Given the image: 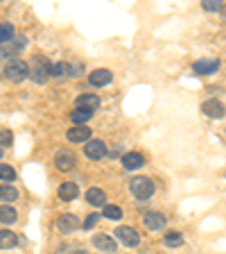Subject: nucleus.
Wrapping results in <instances>:
<instances>
[{"label":"nucleus","instance_id":"f257e3e1","mask_svg":"<svg viewBox=\"0 0 226 254\" xmlns=\"http://www.w3.org/2000/svg\"><path fill=\"white\" fill-rule=\"evenodd\" d=\"M27 75L32 77V82H37V84H45V79L50 77V62L45 57H34V62L27 66Z\"/></svg>","mask_w":226,"mask_h":254},{"label":"nucleus","instance_id":"f03ea898","mask_svg":"<svg viewBox=\"0 0 226 254\" xmlns=\"http://www.w3.org/2000/svg\"><path fill=\"white\" fill-rule=\"evenodd\" d=\"M129 190L138 200H149L154 195V182L149 177H134L132 184H129Z\"/></svg>","mask_w":226,"mask_h":254},{"label":"nucleus","instance_id":"7ed1b4c3","mask_svg":"<svg viewBox=\"0 0 226 254\" xmlns=\"http://www.w3.org/2000/svg\"><path fill=\"white\" fill-rule=\"evenodd\" d=\"M5 77L9 82H23L27 77V64L23 59H11L5 66Z\"/></svg>","mask_w":226,"mask_h":254},{"label":"nucleus","instance_id":"20e7f679","mask_svg":"<svg viewBox=\"0 0 226 254\" xmlns=\"http://www.w3.org/2000/svg\"><path fill=\"white\" fill-rule=\"evenodd\" d=\"M25 46H27V39H25V37H14L11 41L0 43V59L16 57V55L21 53V50H23Z\"/></svg>","mask_w":226,"mask_h":254},{"label":"nucleus","instance_id":"39448f33","mask_svg":"<svg viewBox=\"0 0 226 254\" xmlns=\"http://www.w3.org/2000/svg\"><path fill=\"white\" fill-rule=\"evenodd\" d=\"M116 238L120 241L122 245H127V248H134V245L140 243L138 232H136V229H132V227H118L116 229Z\"/></svg>","mask_w":226,"mask_h":254},{"label":"nucleus","instance_id":"423d86ee","mask_svg":"<svg viewBox=\"0 0 226 254\" xmlns=\"http://www.w3.org/2000/svg\"><path fill=\"white\" fill-rule=\"evenodd\" d=\"M54 164H57L59 170H73L75 166H77V159H75V154L70 152V150L63 148L54 154Z\"/></svg>","mask_w":226,"mask_h":254},{"label":"nucleus","instance_id":"0eeeda50","mask_svg":"<svg viewBox=\"0 0 226 254\" xmlns=\"http://www.w3.org/2000/svg\"><path fill=\"white\" fill-rule=\"evenodd\" d=\"M86 157L93 159V161H97V159L106 157V143L100 141V138H93V141L86 143V148H84Z\"/></svg>","mask_w":226,"mask_h":254},{"label":"nucleus","instance_id":"6e6552de","mask_svg":"<svg viewBox=\"0 0 226 254\" xmlns=\"http://www.w3.org/2000/svg\"><path fill=\"white\" fill-rule=\"evenodd\" d=\"M220 68V62H217L215 57H208V59H199V62H195V66H192V70H195V75H211L215 73V70Z\"/></svg>","mask_w":226,"mask_h":254},{"label":"nucleus","instance_id":"1a4fd4ad","mask_svg":"<svg viewBox=\"0 0 226 254\" xmlns=\"http://www.w3.org/2000/svg\"><path fill=\"white\" fill-rule=\"evenodd\" d=\"M79 218L77 216H73V213H63V216H59V220H57V227H59V232H63V234H70V232H75V229H79Z\"/></svg>","mask_w":226,"mask_h":254},{"label":"nucleus","instance_id":"9d476101","mask_svg":"<svg viewBox=\"0 0 226 254\" xmlns=\"http://www.w3.org/2000/svg\"><path fill=\"white\" fill-rule=\"evenodd\" d=\"M68 141L70 143H89L90 141V129L86 125H75L73 129H68Z\"/></svg>","mask_w":226,"mask_h":254},{"label":"nucleus","instance_id":"9b49d317","mask_svg":"<svg viewBox=\"0 0 226 254\" xmlns=\"http://www.w3.org/2000/svg\"><path fill=\"white\" fill-rule=\"evenodd\" d=\"M93 245L100 250V252H116L118 250L116 238H111L109 234H97V236L93 238Z\"/></svg>","mask_w":226,"mask_h":254},{"label":"nucleus","instance_id":"f8f14e48","mask_svg":"<svg viewBox=\"0 0 226 254\" xmlns=\"http://www.w3.org/2000/svg\"><path fill=\"white\" fill-rule=\"evenodd\" d=\"M201 111H204L208 118H215V121L224 118V105H222L220 100H206L204 105H201Z\"/></svg>","mask_w":226,"mask_h":254},{"label":"nucleus","instance_id":"ddd939ff","mask_svg":"<svg viewBox=\"0 0 226 254\" xmlns=\"http://www.w3.org/2000/svg\"><path fill=\"white\" fill-rule=\"evenodd\" d=\"M111 79H113V75H111L109 68H97L89 75V82L93 86H106V84H111Z\"/></svg>","mask_w":226,"mask_h":254},{"label":"nucleus","instance_id":"4468645a","mask_svg":"<svg viewBox=\"0 0 226 254\" xmlns=\"http://www.w3.org/2000/svg\"><path fill=\"white\" fill-rule=\"evenodd\" d=\"M122 166H125L127 170H140L142 166H145V157L138 152H127L125 157H122Z\"/></svg>","mask_w":226,"mask_h":254},{"label":"nucleus","instance_id":"2eb2a0df","mask_svg":"<svg viewBox=\"0 0 226 254\" xmlns=\"http://www.w3.org/2000/svg\"><path fill=\"white\" fill-rule=\"evenodd\" d=\"M59 197H61L63 202H70V200H75V197L79 195V189H77V184H73V182H63L61 186H59Z\"/></svg>","mask_w":226,"mask_h":254},{"label":"nucleus","instance_id":"dca6fc26","mask_svg":"<svg viewBox=\"0 0 226 254\" xmlns=\"http://www.w3.org/2000/svg\"><path fill=\"white\" fill-rule=\"evenodd\" d=\"M165 216L163 213H147L145 216V227L149 229V232H158V229H163L165 227Z\"/></svg>","mask_w":226,"mask_h":254},{"label":"nucleus","instance_id":"f3484780","mask_svg":"<svg viewBox=\"0 0 226 254\" xmlns=\"http://www.w3.org/2000/svg\"><path fill=\"white\" fill-rule=\"evenodd\" d=\"M77 107L79 109L95 111V109H100V98H97V95H90V93H84L77 98Z\"/></svg>","mask_w":226,"mask_h":254},{"label":"nucleus","instance_id":"a211bd4d","mask_svg":"<svg viewBox=\"0 0 226 254\" xmlns=\"http://www.w3.org/2000/svg\"><path fill=\"white\" fill-rule=\"evenodd\" d=\"M86 202L93 206H104L106 204V193L102 189H89L86 190Z\"/></svg>","mask_w":226,"mask_h":254},{"label":"nucleus","instance_id":"6ab92c4d","mask_svg":"<svg viewBox=\"0 0 226 254\" xmlns=\"http://www.w3.org/2000/svg\"><path fill=\"white\" fill-rule=\"evenodd\" d=\"M18 245V236L9 229H0V250H9Z\"/></svg>","mask_w":226,"mask_h":254},{"label":"nucleus","instance_id":"aec40b11","mask_svg":"<svg viewBox=\"0 0 226 254\" xmlns=\"http://www.w3.org/2000/svg\"><path fill=\"white\" fill-rule=\"evenodd\" d=\"M16 220H18V213H16L14 206H9V204L0 206V222L2 225H14Z\"/></svg>","mask_w":226,"mask_h":254},{"label":"nucleus","instance_id":"412c9836","mask_svg":"<svg viewBox=\"0 0 226 254\" xmlns=\"http://www.w3.org/2000/svg\"><path fill=\"white\" fill-rule=\"evenodd\" d=\"M90 116H93V111H89V109H75L73 114H70V121L75 123V125H84V123H89L90 121Z\"/></svg>","mask_w":226,"mask_h":254},{"label":"nucleus","instance_id":"4be33fe9","mask_svg":"<svg viewBox=\"0 0 226 254\" xmlns=\"http://www.w3.org/2000/svg\"><path fill=\"white\" fill-rule=\"evenodd\" d=\"M18 197V190L11 184H0V200L2 202H14Z\"/></svg>","mask_w":226,"mask_h":254},{"label":"nucleus","instance_id":"5701e85b","mask_svg":"<svg viewBox=\"0 0 226 254\" xmlns=\"http://www.w3.org/2000/svg\"><path fill=\"white\" fill-rule=\"evenodd\" d=\"M168 248H181L183 245V236H181L179 232H170V234H165V241H163Z\"/></svg>","mask_w":226,"mask_h":254},{"label":"nucleus","instance_id":"b1692460","mask_svg":"<svg viewBox=\"0 0 226 254\" xmlns=\"http://www.w3.org/2000/svg\"><path fill=\"white\" fill-rule=\"evenodd\" d=\"M14 39V25L11 23H2L0 25V43H7Z\"/></svg>","mask_w":226,"mask_h":254},{"label":"nucleus","instance_id":"393cba45","mask_svg":"<svg viewBox=\"0 0 226 254\" xmlns=\"http://www.w3.org/2000/svg\"><path fill=\"white\" fill-rule=\"evenodd\" d=\"M104 218H109V220H120L122 209L116 204H104Z\"/></svg>","mask_w":226,"mask_h":254},{"label":"nucleus","instance_id":"a878e982","mask_svg":"<svg viewBox=\"0 0 226 254\" xmlns=\"http://www.w3.org/2000/svg\"><path fill=\"white\" fill-rule=\"evenodd\" d=\"M0 180L14 182L16 180V170L11 168V166H7V164H0Z\"/></svg>","mask_w":226,"mask_h":254},{"label":"nucleus","instance_id":"bb28decb","mask_svg":"<svg viewBox=\"0 0 226 254\" xmlns=\"http://www.w3.org/2000/svg\"><path fill=\"white\" fill-rule=\"evenodd\" d=\"M84 73V64L73 62V64H66V75H73V77H79Z\"/></svg>","mask_w":226,"mask_h":254},{"label":"nucleus","instance_id":"cd10ccee","mask_svg":"<svg viewBox=\"0 0 226 254\" xmlns=\"http://www.w3.org/2000/svg\"><path fill=\"white\" fill-rule=\"evenodd\" d=\"M50 75H52V77H63V75H66V64H61V62L52 64V66H50Z\"/></svg>","mask_w":226,"mask_h":254},{"label":"nucleus","instance_id":"c85d7f7f","mask_svg":"<svg viewBox=\"0 0 226 254\" xmlns=\"http://www.w3.org/2000/svg\"><path fill=\"white\" fill-rule=\"evenodd\" d=\"M204 9L206 11H220L222 9V0H204Z\"/></svg>","mask_w":226,"mask_h":254},{"label":"nucleus","instance_id":"c756f323","mask_svg":"<svg viewBox=\"0 0 226 254\" xmlns=\"http://www.w3.org/2000/svg\"><path fill=\"white\" fill-rule=\"evenodd\" d=\"M97 220H100V216H97V213H90V216L84 220V225H82V227L90 229V227H95V225H97Z\"/></svg>","mask_w":226,"mask_h":254},{"label":"nucleus","instance_id":"7c9ffc66","mask_svg":"<svg viewBox=\"0 0 226 254\" xmlns=\"http://www.w3.org/2000/svg\"><path fill=\"white\" fill-rule=\"evenodd\" d=\"M7 143H11V134L7 132H0V148H2V145H7Z\"/></svg>","mask_w":226,"mask_h":254},{"label":"nucleus","instance_id":"2f4dec72","mask_svg":"<svg viewBox=\"0 0 226 254\" xmlns=\"http://www.w3.org/2000/svg\"><path fill=\"white\" fill-rule=\"evenodd\" d=\"M120 152H122V148H120V145H116V150H111V157H118Z\"/></svg>","mask_w":226,"mask_h":254},{"label":"nucleus","instance_id":"473e14b6","mask_svg":"<svg viewBox=\"0 0 226 254\" xmlns=\"http://www.w3.org/2000/svg\"><path fill=\"white\" fill-rule=\"evenodd\" d=\"M75 254H89V252H86V250H77V252H75Z\"/></svg>","mask_w":226,"mask_h":254},{"label":"nucleus","instance_id":"72a5a7b5","mask_svg":"<svg viewBox=\"0 0 226 254\" xmlns=\"http://www.w3.org/2000/svg\"><path fill=\"white\" fill-rule=\"evenodd\" d=\"M0 157H2V148H0Z\"/></svg>","mask_w":226,"mask_h":254}]
</instances>
